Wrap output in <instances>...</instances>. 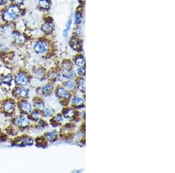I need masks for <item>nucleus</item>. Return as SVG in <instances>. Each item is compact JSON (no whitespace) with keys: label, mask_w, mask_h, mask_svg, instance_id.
I'll use <instances>...</instances> for the list:
<instances>
[{"label":"nucleus","mask_w":175,"mask_h":173,"mask_svg":"<svg viewBox=\"0 0 175 173\" xmlns=\"http://www.w3.org/2000/svg\"><path fill=\"white\" fill-rule=\"evenodd\" d=\"M15 143L20 146H32L34 144V139L30 137L24 135L16 139Z\"/></svg>","instance_id":"nucleus-11"},{"label":"nucleus","mask_w":175,"mask_h":173,"mask_svg":"<svg viewBox=\"0 0 175 173\" xmlns=\"http://www.w3.org/2000/svg\"><path fill=\"white\" fill-rule=\"evenodd\" d=\"M56 95L59 99L63 100H67L70 98L71 94L70 92L64 87L59 86L56 90Z\"/></svg>","instance_id":"nucleus-12"},{"label":"nucleus","mask_w":175,"mask_h":173,"mask_svg":"<svg viewBox=\"0 0 175 173\" xmlns=\"http://www.w3.org/2000/svg\"><path fill=\"white\" fill-rule=\"evenodd\" d=\"M71 24H72V19L71 18H70L67 22V24H66V26H65V29L63 30V33H62V34L63 36L66 37H67L68 36V34H69V32L71 28Z\"/></svg>","instance_id":"nucleus-28"},{"label":"nucleus","mask_w":175,"mask_h":173,"mask_svg":"<svg viewBox=\"0 0 175 173\" xmlns=\"http://www.w3.org/2000/svg\"><path fill=\"white\" fill-rule=\"evenodd\" d=\"M32 49L35 53L39 55H44L50 51V45L46 39L40 38L33 43Z\"/></svg>","instance_id":"nucleus-2"},{"label":"nucleus","mask_w":175,"mask_h":173,"mask_svg":"<svg viewBox=\"0 0 175 173\" xmlns=\"http://www.w3.org/2000/svg\"><path fill=\"white\" fill-rule=\"evenodd\" d=\"M77 72L79 75L84 76L85 74V69L83 67H79L77 69Z\"/></svg>","instance_id":"nucleus-36"},{"label":"nucleus","mask_w":175,"mask_h":173,"mask_svg":"<svg viewBox=\"0 0 175 173\" xmlns=\"http://www.w3.org/2000/svg\"><path fill=\"white\" fill-rule=\"evenodd\" d=\"M57 77H58V74L54 71L50 72L48 75V78L50 79H55Z\"/></svg>","instance_id":"nucleus-37"},{"label":"nucleus","mask_w":175,"mask_h":173,"mask_svg":"<svg viewBox=\"0 0 175 173\" xmlns=\"http://www.w3.org/2000/svg\"><path fill=\"white\" fill-rule=\"evenodd\" d=\"M16 105L17 104L14 100L7 99L4 100L1 104V109L4 113L11 114L15 112Z\"/></svg>","instance_id":"nucleus-8"},{"label":"nucleus","mask_w":175,"mask_h":173,"mask_svg":"<svg viewBox=\"0 0 175 173\" xmlns=\"http://www.w3.org/2000/svg\"><path fill=\"white\" fill-rule=\"evenodd\" d=\"M73 104L75 107H81L83 105V100L82 98L78 97H74L72 100Z\"/></svg>","instance_id":"nucleus-27"},{"label":"nucleus","mask_w":175,"mask_h":173,"mask_svg":"<svg viewBox=\"0 0 175 173\" xmlns=\"http://www.w3.org/2000/svg\"><path fill=\"white\" fill-rule=\"evenodd\" d=\"M29 75L25 71L20 70L15 75L14 80L17 86H26L29 82Z\"/></svg>","instance_id":"nucleus-4"},{"label":"nucleus","mask_w":175,"mask_h":173,"mask_svg":"<svg viewBox=\"0 0 175 173\" xmlns=\"http://www.w3.org/2000/svg\"><path fill=\"white\" fill-rule=\"evenodd\" d=\"M23 14L22 6L9 3L0 10V19L2 23L14 24Z\"/></svg>","instance_id":"nucleus-1"},{"label":"nucleus","mask_w":175,"mask_h":173,"mask_svg":"<svg viewBox=\"0 0 175 173\" xmlns=\"http://www.w3.org/2000/svg\"><path fill=\"white\" fill-rule=\"evenodd\" d=\"M82 20V14L79 12H77L75 15V24L77 25H80Z\"/></svg>","instance_id":"nucleus-29"},{"label":"nucleus","mask_w":175,"mask_h":173,"mask_svg":"<svg viewBox=\"0 0 175 173\" xmlns=\"http://www.w3.org/2000/svg\"><path fill=\"white\" fill-rule=\"evenodd\" d=\"M58 136V132L56 130H53L50 132H47L45 134V138L46 141H53L55 140Z\"/></svg>","instance_id":"nucleus-22"},{"label":"nucleus","mask_w":175,"mask_h":173,"mask_svg":"<svg viewBox=\"0 0 175 173\" xmlns=\"http://www.w3.org/2000/svg\"><path fill=\"white\" fill-rule=\"evenodd\" d=\"M70 45L71 47L75 51H80L81 50V44L80 40L76 37H73L70 41Z\"/></svg>","instance_id":"nucleus-14"},{"label":"nucleus","mask_w":175,"mask_h":173,"mask_svg":"<svg viewBox=\"0 0 175 173\" xmlns=\"http://www.w3.org/2000/svg\"><path fill=\"white\" fill-rule=\"evenodd\" d=\"M29 90L25 88V86H17L14 91L13 95L14 97L19 100L26 99L29 96Z\"/></svg>","instance_id":"nucleus-9"},{"label":"nucleus","mask_w":175,"mask_h":173,"mask_svg":"<svg viewBox=\"0 0 175 173\" xmlns=\"http://www.w3.org/2000/svg\"><path fill=\"white\" fill-rule=\"evenodd\" d=\"M78 88L82 93L85 92V80L83 78H80L78 82Z\"/></svg>","instance_id":"nucleus-26"},{"label":"nucleus","mask_w":175,"mask_h":173,"mask_svg":"<svg viewBox=\"0 0 175 173\" xmlns=\"http://www.w3.org/2000/svg\"><path fill=\"white\" fill-rule=\"evenodd\" d=\"M8 46L5 44H0V53L8 51Z\"/></svg>","instance_id":"nucleus-34"},{"label":"nucleus","mask_w":175,"mask_h":173,"mask_svg":"<svg viewBox=\"0 0 175 173\" xmlns=\"http://www.w3.org/2000/svg\"><path fill=\"white\" fill-rule=\"evenodd\" d=\"M1 53H0V60H1Z\"/></svg>","instance_id":"nucleus-38"},{"label":"nucleus","mask_w":175,"mask_h":173,"mask_svg":"<svg viewBox=\"0 0 175 173\" xmlns=\"http://www.w3.org/2000/svg\"><path fill=\"white\" fill-rule=\"evenodd\" d=\"M30 118L25 114H21L18 116H16L13 121V124L17 128L20 129H25L29 126L31 124Z\"/></svg>","instance_id":"nucleus-5"},{"label":"nucleus","mask_w":175,"mask_h":173,"mask_svg":"<svg viewBox=\"0 0 175 173\" xmlns=\"http://www.w3.org/2000/svg\"><path fill=\"white\" fill-rule=\"evenodd\" d=\"M14 25L15 29L19 31L26 32V30L27 29L26 24L25 23V21L22 19L19 18L14 24Z\"/></svg>","instance_id":"nucleus-13"},{"label":"nucleus","mask_w":175,"mask_h":173,"mask_svg":"<svg viewBox=\"0 0 175 173\" xmlns=\"http://www.w3.org/2000/svg\"><path fill=\"white\" fill-rule=\"evenodd\" d=\"M15 30L14 24L2 23L0 25V36L5 39H11Z\"/></svg>","instance_id":"nucleus-6"},{"label":"nucleus","mask_w":175,"mask_h":173,"mask_svg":"<svg viewBox=\"0 0 175 173\" xmlns=\"http://www.w3.org/2000/svg\"><path fill=\"white\" fill-rule=\"evenodd\" d=\"M53 120L54 122H56L57 124H59L64 121V116L60 114H58L53 118Z\"/></svg>","instance_id":"nucleus-31"},{"label":"nucleus","mask_w":175,"mask_h":173,"mask_svg":"<svg viewBox=\"0 0 175 173\" xmlns=\"http://www.w3.org/2000/svg\"><path fill=\"white\" fill-rule=\"evenodd\" d=\"M0 109H1V103H0Z\"/></svg>","instance_id":"nucleus-39"},{"label":"nucleus","mask_w":175,"mask_h":173,"mask_svg":"<svg viewBox=\"0 0 175 173\" xmlns=\"http://www.w3.org/2000/svg\"><path fill=\"white\" fill-rule=\"evenodd\" d=\"M33 107L35 108V109L41 111L45 109V103L41 99L37 98L33 100Z\"/></svg>","instance_id":"nucleus-20"},{"label":"nucleus","mask_w":175,"mask_h":173,"mask_svg":"<svg viewBox=\"0 0 175 173\" xmlns=\"http://www.w3.org/2000/svg\"><path fill=\"white\" fill-rule=\"evenodd\" d=\"M46 72L44 68L41 67H37L33 70V75L35 77L38 79H41L45 75Z\"/></svg>","instance_id":"nucleus-19"},{"label":"nucleus","mask_w":175,"mask_h":173,"mask_svg":"<svg viewBox=\"0 0 175 173\" xmlns=\"http://www.w3.org/2000/svg\"><path fill=\"white\" fill-rule=\"evenodd\" d=\"M9 1H10L11 3L15 4L16 5L22 6L24 4L25 0H9Z\"/></svg>","instance_id":"nucleus-33"},{"label":"nucleus","mask_w":175,"mask_h":173,"mask_svg":"<svg viewBox=\"0 0 175 173\" xmlns=\"http://www.w3.org/2000/svg\"><path fill=\"white\" fill-rule=\"evenodd\" d=\"M64 88L69 91H73L76 88V83L72 80H69L64 83Z\"/></svg>","instance_id":"nucleus-25"},{"label":"nucleus","mask_w":175,"mask_h":173,"mask_svg":"<svg viewBox=\"0 0 175 173\" xmlns=\"http://www.w3.org/2000/svg\"><path fill=\"white\" fill-rule=\"evenodd\" d=\"M37 6L41 10H49L51 7L50 0H37Z\"/></svg>","instance_id":"nucleus-17"},{"label":"nucleus","mask_w":175,"mask_h":173,"mask_svg":"<svg viewBox=\"0 0 175 173\" xmlns=\"http://www.w3.org/2000/svg\"><path fill=\"white\" fill-rule=\"evenodd\" d=\"M62 67L63 70H71L72 68V63L68 60L64 61L62 62Z\"/></svg>","instance_id":"nucleus-30"},{"label":"nucleus","mask_w":175,"mask_h":173,"mask_svg":"<svg viewBox=\"0 0 175 173\" xmlns=\"http://www.w3.org/2000/svg\"><path fill=\"white\" fill-rule=\"evenodd\" d=\"M9 3H11L9 0H0V7L3 8L8 5Z\"/></svg>","instance_id":"nucleus-35"},{"label":"nucleus","mask_w":175,"mask_h":173,"mask_svg":"<svg viewBox=\"0 0 175 173\" xmlns=\"http://www.w3.org/2000/svg\"><path fill=\"white\" fill-rule=\"evenodd\" d=\"M0 37H1V36H0Z\"/></svg>","instance_id":"nucleus-40"},{"label":"nucleus","mask_w":175,"mask_h":173,"mask_svg":"<svg viewBox=\"0 0 175 173\" xmlns=\"http://www.w3.org/2000/svg\"><path fill=\"white\" fill-rule=\"evenodd\" d=\"M17 106L22 114L29 115L33 110V104L26 99H21L18 101Z\"/></svg>","instance_id":"nucleus-7"},{"label":"nucleus","mask_w":175,"mask_h":173,"mask_svg":"<svg viewBox=\"0 0 175 173\" xmlns=\"http://www.w3.org/2000/svg\"><path fill=\"white\" fill-rule=\"evenodd\" d=\"M75 65L80 67H83L85 64V60L82 55H77L74 59Z\"/></svg>","instance_id":"nucleus-24"},{"label":"nucleus","mask_w":175,"mask_h":173,"mask_svg":"<svg viewBox=\"0 0 175 173\" xmlns=\"http://www.w3.org/2000/svg\"><path fill=\"white\" fill-rule=\"evenodd\" d=\"M54 89V86L52 84H46L40 88L39 92L40 95L46 96L50 94Z\"/></svg>","instance_id":"nucleus-16"},{"label":"nucleus","mask_w":175,"mask_h":173,"mask_svg":"<svg viewBox=\"0 0 175 173\" xmlns=\"http://www.w3.org/2000/svg\"><path fill=\"white\" fill-rule=\"evenodd\" d=\"M41 31L46 34L53 33L54 30V26L53 23L52 19H46L43 22L40 26Z\"/></svg>","instance_id":"nucleus-10"},{"label":"nucleus","mask_w":175,"mask_h":173,"mask_svg":"<svg viewBox=\"0 0 175 173\" xmlns=\"http://www.w3.org/2000/svg\"><path fill=\"white\" fill-rule=\"evenodd\" d=\"M29 115V118H30V120L33 121H38L41 119L43 116L42 112H41L40 110H38L36 109L33 110Z\"/></svg>","instance_id":"nucleus-18"},{"label":"nucleus","mask_w":175,"mask_h":173,"mask_svg":"<svg viewBox=\"0 0 175 173\" xmlns=\"http://www.w3.org/2000/svg\"><path fill=\"white\" fill-rule=\"evenodd\" d=\"M14 80V78L11 74H5L3 75L0 79L1 82L6 85H10L11 84L12 81Z\"/></svg>","instance_id":"nucleus-21"},{"label":"nucleus","mask_w":175,"mask_h":173,"mask_svg":"<svg viewBox=\"0 0 175 173\" xmlns=\"http://www.w3.org/2000/svg\"><path fill=\"white\" fill-rule=\"evenodd\" d=\"M75 114V110L72 108H67L63 112V116L64 117L70 119L74 117Z\"/></svg>","instance_id":"nucleus-23"},{"label":"nucleus","mask_w":175,"mask_h":173,"mask_svg":"<svg viewBox=\"0 0 175 173\" xmlns=\"http://www.w3.org/2000/svg\"><path fill=\"white\" fill-rule=\"evenodd\" d=\"M42 114H43V116H45L46 117H50V116H52V111L49 109H47V108L45 109H45H44L43 110Z\"/></svg>","instance_id":"nucleus-32"},{"label":"nucleus","mask_w":175,"mask_h":173,"mask_svg":"<svg viewBox=\"0 0 175 173\" xmlns=\"http://www.w3.org/2000/svg\"><path fill=\"white\" fill-rule=\"evenodd\" d=\"M11 40L14 44L16 46H24L29 40V35L26 32L15 30L12 34Z\"/></svg>","instance_id":"nucleus-3"},{"label":"nucleus","mask_w":175,"mask_h":173,"mask_svg":"<svg viewBox=\"0 0 175 173\" xmlns=\"http://www.w3.org/2000/svg\"><path fill=\"white\" fill-rule=\"evenodd\" d=\"M62 78H65L69 80H71L75 77V73L71 70H63L58 74Z\"/></svg>","instance_id":"nucleus-15"}]
</instances>
